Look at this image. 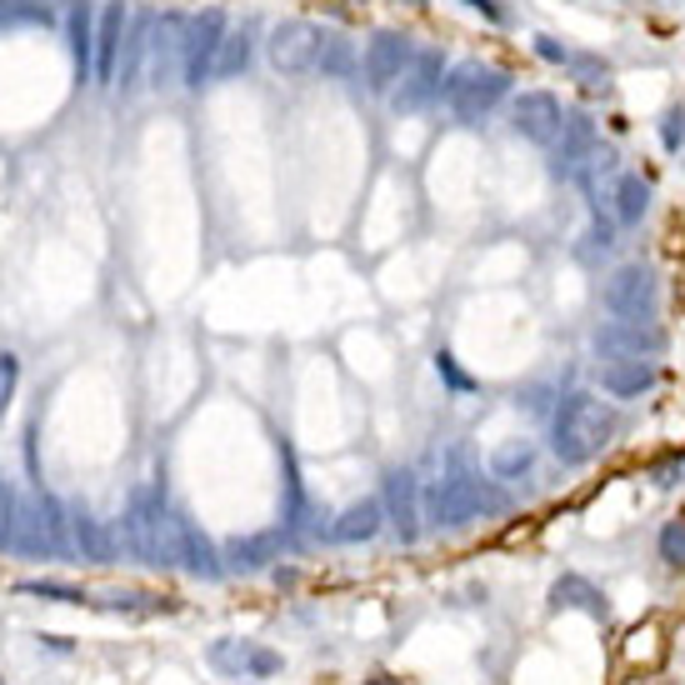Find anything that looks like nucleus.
Segmentation results:
<instances>
[{
  "label": "nucleus",
  "mask_w": 685,
  "mask_h": 685,
  "mask_svg": "<svg viewBox=\"0 0 685 685\" xmlns=\"http://www.w3.org/2000/svg\"><path fill=\"white\" fill-rule=\"evenodd\" d=\"M610 435H616V411H610L596 391L561 395L555 421H551V450L566 460V466H590V460L610 446Z\"/></svg>",
  "instance_id": "1"
},
{
  "label": "nucleus",
  "mask_w": 685,
  "mask_h": 685,
  "mask_svg": "<svg viewBox=\"0 0 685 685\" xmlns=\"http://www.w3.org/2000/svg\"><path fill=\"white\" fill-rule=\"evenodd\" d=\"M126 545L145 566H185L191 521H181L155 490H141L131 501V511H126Z\"/></svg>",
  "instance_id": "2"
},
{
  "label": "nucleus",
  "mask_w": 685,
  "mask_h": 685,
  "mask_svg": "<svg viewBox=\"0 0 685 685\" xmlns=\"http://www.w3.org/2000/svg\"><path fill=\"white\" fill-rule=\"evenodd\" d=\"M431 521L435 525H466V521H476V515H496V511H505V490H496L490 480H480V476H470V470H450L441 486L431 490Z\"/></svg>",
  "instance_id": "3"
},
{
  "label": "nucleus",
  "mask_w": 685,
  "mask_h": 685,
  "mask_svg": "<svg viewBox=\"0 0 685 685\" xmlns=\"http://www.w3.org/2000/svg\"><path fill=\"white\" fill-rule=\"evenodd\" d=\"M505 96H511V76L480 66V61H466V66H456L446 76V106L460 126H480Z\"/></svg>",
  "instance_id": "4"
},
{
  "label": "nucleus",
  "mask_w": 685,
  "mask_h": 685,
  "mask_svg": "<svg viewBox=\"0 0 685 685\" xmlns=\"http://www.w3.org/2000/svg\"><path fill=\"white\" fill-rule=\"evenodd\" d=\"M220 41H226V11H200L185 21V35H181V86L185 90H200L216 76Z\"/></svg>",
  "instance_id": "5"
},
{
  "label": "nucleus",
  "mask_w": 685,
  "mask_h": 685,
  "mask_svg": "<svg viewBox=\"0 0 685 685\" xmlns=\"http://www.w3.org/2000/svg\"><path fill=\"white\" fill-rule=\"evenodd\" d=\"M320 41H326V31H320L316 21L291 15V21L271 25L265 55H271V66L281 70V76H305V70H316V61H320Z\"/></svg>",
  "instance_id": "6"
},
{
  "label": "nucleus",
  "mask_w": 685,
  "mask_h": 685,
  "mask_svg": "<svg viewBox=\"0 0 685 685\" xmlns=\"http://www.w3.org/2000/svg\"><path fill=\"white\" fill-rule=\"evenodd\" d=\"M590 346H596L600 360H655L665 350V330L655 326V320H606V326H596V336H590Z\"/></svg>",
  "instance_id": "7"
},
{
  "label": "nucleus",
  "mask_w": 685,
  "mask_h": 685,
  "mask_svg": "<svg viewBox=\"0 0 685 685\" xmlns=\"http://www.w3.org/2000/svg\"><path fill=\"white\" fill-rule=\"evenodd\" d=\"M655 301H661V285H655L651 265H641V261L620 265V271L606 281V311L610 316L655 320Z\"/></svg>",
  "instance_id": "8"
},
{
  "label": "nucleus",
  "mask_w": 685,
  "mask_h": 685,
  "mask_svg": "<svg viewBox=\"0 0 685 685\" xmlns=\"http://www.w3.org/2000/svg\"><path fill=\"white\" fill-rule=\"evenodd\" d=\"M511 131L531 145H555L566 131V106L551 90H525L511 100Z\"/></svg>",
  "instance_id": "9"
},
{
  "label": "nucleus",
  "mask_w": 685,
  "mask_h": 685,
  "mask_svg": "<svg viewBox=\"0 0 685 685\" xmlns=\"http://www.w3.org/2000/svg\"><path fill=\"white\" fill-rule=\"evenodd\" d=\"M446 55L441 51H415L411 55V66H405V76H401V86L391 90V100H395V110H425L431 100H441L446 96Z\"/></svg>",
  "instance_id": "10"
},
{
  "label": "nucleus",
  "mask_w": 685,
  "mask_h": 685,
  "mask_svg": "<svg viewBox=\"0 0 685 685\" xmlns=\"http://www.w3.org/2000/svg\"><path fill=\"white\" fill-rule=\"evenodd\" d=\"M411 55H415V45L405 41V35L381 31L366 45V86L376 90V96H391V90L401 86L405 66H411Z\"/></svg>",
  "instance_id": "11"
},
{
  "label": "nucleus",
  "mask_w": 685,
  "mask_h": 685,
  "mask_svg": "<svg viewBox=\"0 0 685 685\" xmlns=\"http://www.w3.org/2000/svg\"><path fill=\"white\" fill-rule=\"evenodd\" d=\"M600 151V135H596V120L590 116H566V131L555 141V155H551V175L555 181H576L586 171V161Z\"/></svg>",
  "instance_id": "12"
},
{
  "label": "nucleus",
  "mask_w": 685,
  "mask_h": 685,
  "mask_svg": "<svg viewBox=\"0 0 685 685\" xmlns=\"http://www.w3.org/2000/svg\"><path fill=\"white\" fill-rule=\"evenodd\" d=\"M206 661H210V671H220V675H275L281 671V655L261 651V645H251V641H216Z\"/></svg>",
  "instance_id": "13"
},
{
  "label": "nucleus",
  "mask_w": 685,
  "mask_h": 685,
  "mask_svg": "<svg viewBox=\"0 0 685 685\" xmlns=\"http://www.w3.org/2000/svg\"><path fill=\"white\" fill-rule=\"evenodd\" d=\"M385 515H391L395 535L401 541H415L421 535V486H415L411 470H395L391 480H385Z\"/></svg>",
  "instance_id": "14"
},
{
  "label": "nucleus",
  "mask_w": 685,
  "mask_h": 685,
  "mask_svg": "<svg viewBox=\"0 0 685 685\" xmlns=\"http://www.w3.org/2000/svg\"><path fill=\"white\" fill-rule=\"evenodd\" d=\"M120 41H126V0H106L96 25V86H110L120 66Z\"/></svg>",
  "instance_id": "15"
},
{
  "label": "nucleus",
  "mask_w": 685,
  "mask_h": 685,
  "mask_svg": "<svg viewBox=\"0 0 685 685\" xmlns=\"http://www.w3.org/2000/svg\"><path fill=\"white\" fill-rule=\"evenodd\" d=\"M596 381L606 395H645L655 385V360H600Z\"/></svg>",
  "instance_id": "16"
},
{
  "label": "nucleus",
  "mask_w": 685,
  "mask_h": 685,
  "mask_svg": "<svg viewBox=\"0 0 685 685\" xmlns=\"http://www.w3.org/2000/svg\"><path fill=\"white\" fill-rule=\"evenodd\" d=\"M645 210H651V181L635 171H620L616 185H610V216H616V226H641Z\"/></svg>",
  "instance_id": "17"
},
{
  "label": "nucleus",
  "mask_w": 685,
  "mask_h": 685,
  "mask_svg": "<svg viewBox=\"0 0 685 685\" xmlns=\"http://www.w3.org/2000/svg\"><path fill=\"white\" fill-rule=\"evenodd\" d=\"M385 525V505L381 501H356L350 511H340V521L330 525V535H336L340 545H360V541H376Z\"/></svg>",
  "instance_id": "18"
},
{
  "label": "nucleus",
  "mask_w": 685,
  "mask_h": 685,
  "mask_svg": "<svg viewBox=\"0 0 685 685\" xmlns=\"http://www.w3.org/2000/svg\"><path fill=\"white\" fill-rule=\"evenodd\" d=\"M551 610H586V616L606 620V596L586 576H561L551 586Z\"/></svg>",
  "instance_id": "19"
},
{
  "label": "nucleus",
  "mask_w": 685,
  "mask_h": 685,
  "mask_svg": "<svg viewBox=\"0 0 685 685\" xmlns=\"http://www.w3.org/2000/svg\"><path fill=\"white\" fill-rule=\"evenodd\" d=\"M70 55H76V76L86 80V70L96 76V31H90V11L86 0L70 6Z\"/></svg>",
  "instance_id": "20"
},
{
  "label": "nucleus",
  "mask_w": 685,
  "mask_h": 685,
  "mask_svg": "<svg viewBox=\"0 0 685 685\" xmlns=\"http://www.w3.org/2000/svg\"><path fill=\"white\" fill-rule=\"evenodd\" d=\"M316 70H326L330 80H350V76H356V45H350L340 31H326V41H320V61H316Z\"/></svg>",
  "instance_id": "21"
},
{
  "label": "nucleus",
  "mask_w": 685,
  "mask_h": 685,
  "mask_svg": "<svg viewBox=\"0 0 685 685\" xmlns=\"http://www.w3.org/2000/svg\"><path fill=\"white\" fill-rule=\"evenodd\" d=\"M246 66H251V31H226L210 80H236V76H246Z\"/></svg>",
  "instance_id": "22"
},
{
  "label": "nucleus",
  "mask_w": 685,
  "mask_h": 685,
  "mask_svg": "<svg viewBox=\"0 0 685 685\" xmlns=\"http://www.w3.org/2000/svg\"><path fill=\"white\" fill-rule=\"evenodd\" d=\"M531 460H535V450L525 446V441H511V446H501L496 456H490V470H496L501 480H511V476H525Z\"/></svg>",
  "instance_id": "23"
},
{
  "label": "nucleus",
  "mask_w": 685,
  "mask_h": 685,
  "mask_svg": "<svg viewBox=\"0 0 685 685\" xmlns=\"http://www.w3.org/2000/svg\"><path fill=\"white\" fill-rule=\"evenodd\" d=\"M21 596H41V600H61V606H86L80 586H61V580H21Z\"/></svg>",
  "instance_id": "24"
},
{
  "label": "nucleus",
  "mask_w": 685,
  "mask_h": 685,
  "mask_svg": "<svg viewBox=\"0 0 685 685\" xmlns=\"http://www.w3.org/2000/svg\"><path fill=\"white\" fill-rule=\"evenodd\" d=\"M435 376H441V381H446L456 395H470V391H476V381H470L466 370H460V360L450 356V350H435Z\"/></svg>",
  "instance_id": "25"
},
{
  "label": "nucleus",
  "mask_w": 685,
  "mask_h": 685,
  "mask_svg": "<svg viewBox=\"0 0 685 685\" xmlns=\"http://www.w3.org/2000/svg\"><path fill=\"white\" fill-rule=\"evenodd\" d=\"M76 541H80V551H90V561H106V555H110L106 531H100L90 515H76Z\"/></svg>",
  "instance_id": "26"
},
{
  "label": "nucleus",
  "mask_w": 685,
  "mask_h": 685,
  "mask_svg": "<svg viewBox=\"0 0 685 685\" xmlns=\"http://www.w3.org/2000/svg\"><path fill=\"white\" fill-rule=\"evenodd\" d=\"M661 561H665V566H685V521H665V531H661Z\"/></svg>",
  "instance_id": "27"
},
{
  "label": "nucleus",
  "mask_w": 685,
  "mask_h": 685,
  "mask_svg": "<svg viewBox=\"0 0 685 685\" xmlns=\"http://www.w3.org/2000/svg\"><path fill=\"white\" fill-rule=\"evenodd\" d=\"M271 551H275V535H255V541H240L230 555H236V566H265L261 555H271Z\"/></svg>",
  "instance_id": "28"
},
{
  "label": "nucleus",
  "mask_w": 685,
  "mask_h": 685,
  "mask_svg": "<svg viewBox=\"0 0 685 685\" xmlns=\"http://www.w3.org/2000/svg\"><path fill=\"white\" fill-rule=\"evenodd\" d=\"M661 141H665V151H685V106H671V110H665Z\"/></svg>",
  "instance_id": "29"
},
{
  "label": "nucleus",
  "mask_w": 685,
  "mask_h": 685,
  "mask_svg": "<svg viewBox=\"0 0 685 685\" xmlns=\"http://www.w3.org/2000/svg\"><path fill=\"white\" fill-rule=\"evenodd\" d=\"M15 381H21V360H15L11 350H6V356H0V415H6V405H11Z\"/></svg>",
  "instance_id": "30"
},
{
  "label": "nucleus",
  "mask_w": 685,
  "mask_h": 685,
  "mask_svg": "<svg viewBox=\"0 0 685 685\" xmlns=\"http://www.w3.org/2000/svg\"><path fill=\"white\" fill-rule=\"evenodd\" d=\"M535 55H541V61H551V66H570V45H561L555 41V35H535Z\"/></svg>",
  "instance_id": "31"
},
{
  "label": "nucleus",
  "mask_w": 685,
  "mask_h": 685,
  "mask_svg": "<svg viewBox=\"0 0 685 685\" xmlns=\"http://www.w3.org/2000/svg\"><path fill=\"white\" fill-rule=\"evenodd\" d=\"M460 6H470L476 15H486L490 25H505V21H511V11H505L501 0H460Z\"/></svg>",
  "instance_id": "32"
},
{
  "label": "nucleus",
  "mask_w": 685,
  "mask_h": 685,
  "mask_svg": "<svg viewBox=\"0 0 685 685\" xmlns=\"http://www.w3.org/2000/svg\"><path fill=\"white\" fill-rule=\"evenodd\" d=\"M681 470H685V456L665 460V466H661V470H655V486H675V480H681Z\"/></svg>",
  "instance_id": "33"
},
{
  "label": "nucleus",
  "mask_w": 685,
  "mask_h": 685,
  "mask_svg": "<svg viewBox=\"0 0 685 685\" xmlns=\"http://www.w3.org/2000/svg\"><path fill=\"white\" fill-rule=\"evenodd\" d=\"M11 535V496H6V480H0V541Z\"/></svg>",
  "instance_id": "34"
},
{
  "label": "nucleus",
  "mask_w": 685,
  "mask_h": 685,
  "mask_svg": "<svg viewBox=\"0 0 685 685\" xmlns=\"http://www.w3.org/2000/svg\"><path fill=\"white\" fill-rule=\"evenodd\" d=\"M366 685H405V681H395V675H376V681H366Z\"/></svg>",
  "instance_id": "35"
},
{
  "label": "nucleus",
  "mask_w": 685,
  "mask_h": 685,
  "mask_svg": "<svg viewBox=\"0 0 685 685\" xmlns=\"http://www.w3.org/2000/svg\"><path fill=\"white\" fill-rule=\"evenodd\" d=\"M405 6H425V0H405Z\"/></svg>",
  "instance_id": "36"
},
{
  "label": "nucleus",
  "mask_w": 685,
  "mask_h": 685,
  "mask_svg": "<svg viewBox=\"0 0 685 685\" xmlns=\"http://www.w3.org/2000/svg\"><path fill=\"white\" fill-rule=\"evenodd\" d=\"M0 685H6V681H0Z\"/></svg>",
  "instance_id": "37"
}]
</instances>
